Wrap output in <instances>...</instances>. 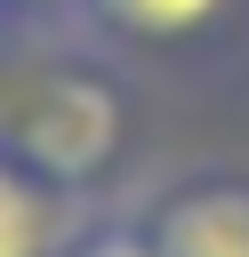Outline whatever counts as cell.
Returning <instances> with one entry per match:
<instances>
[{
    "label": "cell",
    "mask_w": 249,
    "mask_h": 257,
    "mask_svg": "<svg viewBox=\"0 0 249 257\" xmlns=\"http://www.w3.org/2000/svg\"><path fill=\"white\" fill-rule=\"evenodd\" d=\"M145 233L161 257H249V177H185L153 193Z\"/></svg>",
    "instance_id": "obj_2"
},
{
    "label": "cell",
    "mask_w": 249,
    "mask_h": 257,
    "mask_svg": "<svg viewBox=\"0 0 249 257\" xmlns=\"http://www.w3.org/2000/svg\"><path fill=\"white\" fill-rule=\"evenodd\" d=\"M8 16H16V8H8V0H0V32H8Z\"/></svg>",
    "instance_id": "obj_7"
},
{
    "label": "cell",
    "mask_w": 249,
    "mask_h": 257,
    "mask_svg": "<svg viewBox=\"0 0 249 257\" xmlns=\"http://www.w3.org/2000/svg\"><path fill=\"white\" fill-rule=\"evenodd\" d=\"M16 16H64V0H8Z\"/></svg>",
    "instance_id": "obj_6"
},
{
    "label": "cell",
    "mask_w": 249,
    "mask_h": 257,
    "mask_svg": "<svg viewBox=\"0 0 249 257\" xmlns=\"http://www.w3.org/2000/svg\"><path fill=\"white\" fill-rule=\"evenodd\" d=\"M64 233H72V193L0 145V257H56Z\"/></svg>",
    "instance_id": "obj_4"
},
{
    "label": "cell",
    "mask_w": 249,
    "mask_h": 257,
    "mask_svg": "<svg viewBox=\"0 0 249 257\" xmlns=\"http://www.w3.org/2000/svg\"><path fill=\"white\" fill-rule=\"evenodd\" d=\"M0 145L24 153L48 185L88 193V185L120 161V145H129V96H120V80H112L104 64H88V56L40 64V72L24 80V104L0 120Z\"/></svg>",
    "instance_id": "obj_1"
},
{
    "label": "cell",
    "mask_w": 249,
    "mask_h": 257,
    "mask_svg": "<svg viewBox=\"0 0 249 257\" xmlns=\"http://www.w3.org/2000/svg\"><path fill=\"white\" fill-rule=\"evenodd\" d=\"M233 0H64V24L104 48H185L225 24Z\"/></svg>",
    "instance_id": "obj_3"
},
{
    "label": "cell",
    "mask_w": 249,
    "mask_h": 257,
    "mask_svg": "<svg viewBox=\"0 0 249 257\" xmlns=\"http://www.w3.org/2000/svg\"><path fill=\"white\" fill-rule=\"evenodd\" d=\"M56 257H161L145 217H96V225H72L56 241Z\"/></svg>",
    "instance_id": "obj_5"
}]
</instances>
